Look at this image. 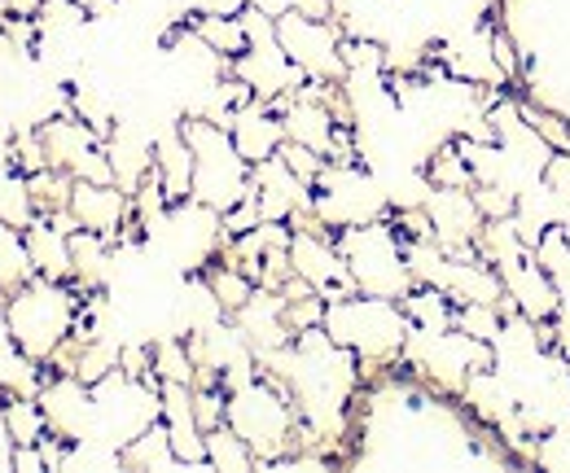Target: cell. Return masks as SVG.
Wrapping results in <instances>:
<instances>
[{
    "instance_id": "cell-1",
    "label": "cell",
    "mask_w": 570,
    "mask_h": 473,
    "mask_svg": "<svg viewBox=\"0 0 570 473\" xmlns=\"http://www.w3.org/2000/svg\"><path fill=\"white\" fill-rule=\"evenodd\" d=\"M259 373L277 377L298 407V447H321L334 461H343L334 447L352 434V407H356L364 382L360 359L325 334V325L303 329L294 338L259 355Z\"/></svg>"
},
{
    "instance_id": "cell-2",
    "label": "cell",
    "mask_w": 570,
    "mask_h": 473,
    "mask_svg": "<svg viewBox=\"0 0 570 473\" xmlns=\"http://www.w3.org/2000/svg\"><path fill=\"white\" fill-rule=\"evenodd\" d=\"M325 334L338 346H347L364 368V382H373L377 373L404 368V342L413 334V321L400 298L356 289L325 307Z\"/></svg>"
},
{
    "instance_id": "cell-3",
    "label": "cell",
    "mask_w": 570,
    "mask_h": 473,
    "mask_svg": "<svg viewBox=\"0 0 570 473\" xmlns=\"http://www.w3.org/2000/svg\"><path fill=\"white\" fill-rule=\"evenodd\" d=\"M224 421L250 443V452L259 456V470H277L289 452H298V407L289 400L277 377L255 373L242 386L228 391Z\"/></svg>"
},
{
    "instance_id": "cell-4",
    "label": "cell",
    "mask_w": 570,
    "mask_h": 473,
    "mask_svg": "<svg viewBox=\"0 0 570 473\" xmlns=\"http://www.w3.org/2000/svg\"><path fill=\"white\" fill-rule=\"evenodd\" d=\"M9 312V329L22 355H31L36 364H49L67 342H71L79 312H83V294L71 280H49V276H31L22 289H13L4 298Z\"/></svg>"
},
{
    "instance_id": "cell-5",
    "label": "cell",
    "mask_w": 570,
    "mask_h": 473,
    "mask_svg": "<svg viewBox=\"0 0 570 473\" xmlns=\"http://www.w3.org/2000/svg\"><path fill=\"white\" fill-rule=\"evenodd\" d=\"M352 280L360 294H382V298H404L417 280L409 268V250H404V233L395 228L391 215L368 219V224H352L334 233Z\"/></svg>"
},
{
    "instance_id": "cell-6",
    "label": "cell",
    "mask_w": 570,
    "mask_h": 473,
    "mask_svg": "<svg viewBox=\"0 0 570 473\" xmlns=\"http://www.w3.org/2000/svg\"><path fill=\"white\" fill-rule=\"evenodd\" d=\"M404 368H413L417 382H426L439 395H456L465 391V382L483 368H497V346L492 342L470 338L465 329H417L404 342Z\"/></svg>"
},
{
    "instance_id": "cell-7",
    "label": "cell",
    "mask_w": 570,
    "mask_h": 473,
    "mask_svg": "<svg viewBox=\"0 0 570 473\" xmlns=\"http://www.w3.org/2000/svg\"><path fill=\"white\" fill-rule=\"evenodd\" d=\"M180 128H185L189 149H194V203L224 215L242 198H250V171L255 167L233 145V132L215 119H203V115H189Z\"/></svg>"
},
{
    "instance_id": "cell-8",
    "label": "cell",
    "mask_w": 570,
    "mask_h": 473,
    "mask_svg": "<svg viewBox=\"0 0 570 473\" xmlns=\"http://www.w3.org/2000/svg\"><path fill=\"white\" fill-rule=\"evenodd\" d=\"M312 210L321 215L325 228H352L391 215V194L386 185L364 171L360 162H325V171L312 185Z\"/></svg>"
},
{
    "instance_id": "cell-9",
    "label": "cell",
    "mask_w": 570,
    "mask_h": 473,
    "mask_svg": "<svg viewBox=\"0 0 570 473\" xmlns=\"http://www.w3.org/2000/svg\"><path fill=\"white\" fill-rule=\"evenodd\" d=\"M277 40L289 53V62L316 83H343L347 62H343V40L347 31L338 27V18H307L298 9L277 13Z\"/></svg>"
},
{
    "instance_id": "cell-10",
    "label": "cell",
    "mask_w": 570,
    "mask_h": 473,
    "mask_svg": "<svg viewBox=\"0 0 570 473\" xmlns=\"http://www.w3.org/2000/svg\"><path fill=\"white\" fill-rule=\"evenodd\" d=\"M289 268H294V276H303L325 303L356 294L352 268H347V259H343V250L334 242V228H325V224L294 228V237H289Z\"/></svg>"
},
{
    "instance_id": "cell-11",
    "label": "cell",
    "mask_w": 570,
    "mask_h": 473,
    "mask_svg": "<svg viewBox=\"0 0 570 473\" xmlns=\"http://www.w3.org/2000/svg\"><path fill=\"white\" fill-rule=\"evenodd\" d=\"M40 407L49 416V430L67 443H83V438H97V400H92V386L79 382L75 373H53L45 377L40 386Z\"/></svg>"
},
{
    "instance_id": "cell-12",
    "label": "cell",
    "mask_w": 570,
    "mask_h": 473,
    "mask_svg": "<svg viewBox=\"0 0 570 473\" xmlns=\"http://www.w3.org/2000/svg\"><path fill=\"white\" fill-rule=\"evenodd\" d=\"M426 215L434 224V242L448 255H465L479 250V233H483V210L474 203V189H452V185H430L426 194Z\"/></svg>"
},
{
    "instance_id": "cell-13",
    "label": "cell",
    "mask_w": 570,
    "mask_h": 473,
    "mask_svg": "<svg viewBox=\"0 0 570 473\" xmlns=\"http://www.w3.org/2000/svg\"><path fill=\"white\" fill-rule=\"evenodd\" d=\"M500 280H504V298H509V312H522L527 321L535 325H553L558 312H562V289L549 272L540 268L535 255L500 268Z\"/></svg>"
},
{
    "instance_id": "cell-14",
    "label": "cell",
    "mask_w": 570,
    "mask_h": 473,
    "mask_svg": "<svg viewBox=\"0 0 570 473\" xmlns=\"http://www.w3.org/2000/svg\"><path fill=\"white\" fill-rule=\"evenodd\" d=\"M250 194H255V203L264 210V219L289 224L294 215L312 210V185L285 162L282 154L255 162V171H250Z\"/></svg>"
},
{
    "instance_id": "cell-15",
    "label": "cell",
    "mask_w": 570,
    "mask_h": 473,
    "mask_svg": "<svg viewBox=\"0 0 570 473\" xmlns=\"http://www.w3.org/2000/svg\"><path fill=\"white\" fill-rule=\"evenodd\" d=\"M71 215L79 228H88V233H101V237H110V242H119V233L137 219L132 215V194L124 189V185H115V180H75L71 189Z\"/></svg>"
},
{
    "instance_id": "cell-16",
    "label": "cell",
    "mask_w": 570,
    "mask_h": 473,
    "mask_svg": "<svg viewBox=\"0 0 570 473\" xmlns=\"http://www.w3.org/2000/svg\"><path fill=\"white\" fill-rule=\"evenodd\" d=\"M163 425L185 470H212L207 465V430L194 412V386L189 382H163Z\"/></svg>"
},
{
    "instance_id": "cell-17",
    "label": "cell",
    "mask_w": 570,
    "mask_h": 473,
    "mask_svg": "<svg viewBox=\"0 0 570 473\" xmlns=\"http://www.w3.org/2000/svg\"><path fill=\"white\" fill-rule=\"evenodd\" d=\"M228 321L242 329V338L255 346V355H268V351H277V346L294 338V329L285 321V294L282 289H268V285H259L250 294V303L242 312H233Z\"/></svg>"
},
{
    "instance_id": "cell-18",
    "label": "cell",
    "mask_w": 570,
    "mask_h": 473,
    "mask_svg": "<svg viewBox=\"0 0 570 473\" xmlns=\"http://www.w3.org/2000/svg\"><path fill=\"white\" fill-rule=\"evenodd\" d=\"M224 128L233 132V145L242 149V158H246L250 167L264 162V158H273V154L285 145L282 115H277L268 101H259V97H250L246 106H237V110L228 115Z\"/></svg>"
},
{
    "instance_id": "cell-19",
    "label": "cell",
    "mask_w": 570,
    "mask_h": 473,
    "mask_svg": "<svg viewBox=\"0 0 570 473\" xmlns=\"http://www.w3.org/2000/svg\"><path fill=\"white\" fill-rule=\"evenodd\" d=\"M154 176L171 206L194 203V149L180 124H167L154 136Z\"/></svg>"
},
{
    "instance_id": "cell-20",
    "label": "cell",
    "mask_w": 570,
    "mask_h": 473,
    "mask_svg": "<svg viewBox=\"0 0 570 473\" xmlns=\"http://www.w3.org/2000/svg\"><path fill=\"white\" fill-rule=\"evenodd\" d=\"M27 255L36 264V276H49V280H71V233L62 224H53L49 215H36L27 228Z\"/></svg>"
},
{
    "instance_id": "cell-21",
    "label": "cell",
    "mask_w": 570,
    "mask_h": 473,
    "mask_svg": "<svg viewBox=\"0 0 570 473\" xmlns=\"http://www.w3.org/2000/svg\"><path fill=\"white\" fill-rule=\"evenodd\" d=\"M115 272V242L101 237V233H88V228H75L71 233V285L79 294H92V289H106Z\"/></svg>"
},
{
    "instance_id": "cell-22",
    "label": "cell",
    "mask_w": 570,
    "mask_h": 473,
    "mask_svg": "<svg viewBox=\"0 0 570 473\" xmlns=\"http://www.w3.org/2000/svg\"><path fill=\"white\" fill-rule=\"evenodd\" d=\"M124 470H137V473H171V470H185L180 465V456H176V447H171V438H167V425H163V416L141 430L124 452Z\"/></svg>"
},
{
    "instance_id": "cell-23",
    "label": "cell",
    "mask_w": 570,
    "mask_h": 473,
    "mask_svg": "<svg viewBox=\"0 0 570 473\" xmlns=\"http://www.w3.org/2000/svg\"><path fill=\"white\" fill-rule=\"evenodd\" d=\"M189 27L198 31V40L219 53V58H237V53H246V27H242V9L237 13H219V9H203V13H194L189 18Z\"/></svg>"
},
{
    "instance_id": "cell-24",
    "label": "cell",
    "mask_w": 570,
    "mask_h": 473,
    "mask_svg": "<svg viewBox=\"0 0 570 473\" xmlns=\"http://www.w3.org/2000/svg\"><path fill=\"white\" fill-rule=\"evenodd\" d=\"M31 276H36V264H31V255H27L22 228L9 224V219H0V303H4L13 289H22Z\"/></svg>"
},
{
    "instance_id": "cell-25",
    "label": "cell",
    "mask_w": 570,
    "mask_h": 473,
    "mask_svg": "<svg viewBox=\"0 0 570 473\" xmlns=\"http://www.w3.org/2000/svg\"><path fill=\"white\" fill-rule=\"evenodd\" d=\"M207 465H212L215 473H250V470H259V456H255L250 443L224 421V425L207 430Z\"/></svg>"
},
{
    "instance_id": "cell-26",
    "label": "cell",
    "mask_w": 570,
    "mask_h": 473,
    "mask_svg": "<svg viewBox=\"0 0 570 473\" xmlns=\"http://www.w3.org/2000/svg\"><path fill=\"white\" fill-rule=\"evenodd\" d=\"M400 303L417 329H452L456 325V303L434 285H413Z\"/></svg>"
},
{
    "instance_id": "cell-27",
    "label": "cell",
    "mask_w": 570,
    "mask_h": 473,
    "mask_svg": "<svg viewBox=\"0 0 570 473\" xmlns=\"http://www.w3.org/2000/svg\"><path fill=\"white\" fill-rule=\"evenodd\" d=\"M422 176H426V185L474 189V176H470V162H465V154H461V140H456V136H448V140H439V145L430 149Z\"/></svg>"
},
{
    "instance_id": "cell-28",
    "label": "cell",
    "mask_w": 570,
    "mask_h": 473,
    "mask_svg": "<svg viewBox=\"0 0 570 473\" xmlns=\"http://www.w3.org/2000/svg\"><path fill=\"white\" fill-rule=\"evenodd\" d=\"M207 276V285H212L215 303L233 316V312H242L246 303H250V294L259 289V280L255 276H246L242 268H233V264H224V259H212V268L203 272Z\"/></svg>"
},
{
    "instance_id": "cell-29",
    "label": "cell",
    "mask_w": 570,
    "mask_h": 473,
    "mask_svg": "<svg viewBox=\"0 0 570 473\" xmlns=\"http://www.w3.org/2000/svg\"><path fill=\"white\" fill-rule=\"evenodd\" d=\"M149 346H154V377H158V382H189V386H194L198 364H194V355H189V338L163 334V338H154Z\"/></svg>"
},
{
    "instance_id": "cell-30",
    "label": "cell",
    "mask_w": 570,
    "mask_h": 473,
    "mask_svg": "<svg viewBox=\"0 0 570 473\" xmlns=\"http://www.w3.org/2000/svg\"><path fill=\"white\" fill-rule=\"evenodd\" d=\"M4 404V421H9V434L13 443H40L49 434V416L36 395H0Z\"/></svg>"
},
{
    "instance_id": "cell-31",
    "label": "cell",
    "mask_w": 570,
    "mask_h": 473,
    "mask_svg": "<svg viewBox=\"0 0 570 473\" xmlns=\"http://www.w3.org/2000/svg\"><path fill=\"white\" fill-rule=\"evenodd\" d=\"M27 189H31L36 215H58V210L71 206L75 176L58 171V167H45V171H31V176H27Z\"/></svg>"
},
{
    "instance_id": "cell-32",
    "label": "cell",
    "mask_w": 570,
    "mask_h": 473,
    "mask_svg": "<svg viewBox=\"0 0 570 473\" xmlns=\"http://www.w3.org/2000/svg\"><path fill=\"white\" fill-rule=\"evenodd\" d=\"M456 329H465L470 338H479V342H497L500 329H504V307H492V303H461V307H456Z\"/></svg>"
},
{
    "instance_id": "cell-33",
    "label": "cell",
    "mask_w": 570,
    "mask_h": 473,
    "mask_svg": "<svg viewBox=\"0 0 570 473\" xmlns=\"http://www.w3.org/2000/svg\"><path fill=\"white\" fill-rule=\"evenodd\" d=\"M224 407H228V391L224 386H194V412H198L203 430L224 425Z\"/></svg>"
},
{
    "instance_id": "cell-34",
    "label": "cell",
    "mask_w": 570,
    "mask_h": 473,
    "mask_svg": "<svg viewBox=\"0 0 570 473\" xmlns=\"http://www.w3.org/2000/svg\"><path fill=\"white\" fill-rule=\"evenodd\" d=\"M474 203L483 210V219H504L518 210V198L504 185H474Z\"/></svg>"
},
{
    "instance_id": "cell-35",
    "label": "cell",
    "mask_w": 570,
    "mask_h": 473,
    "mask_svg": "<svg viewBox=\"0 0 570 473\" xmlns=\"http://www.w3.org/2000/svg\"><path fill=\"white\" fill-rule=\"evenodd\" d=\"M544 185L570 206V149H558V154L549 158V167H544Z\"/></svg>"
},
{
    "instance_id": "cell-36",
    "label": "cell",
    "mask_w": 570,
    "mask_h": 473,
    "mask_svg": "<svg viewBox=\"0 0 570 473\" xmlns=\"http://www.w3.org/2000/svg\"><path fill=\"white\" fill-rule=\"evenodd\" d=\"M49 461L40 452V443H13V473H45Z\"/></svg>"
},
{
    "instance_id": "cell-37",
    "label": "cell",
    "mask_w": 570,
    "mask_h": 473,
    "mask_svg": "<svg viewBox=\"0 0 570 473\" xmlns=\"http://www.w3.org/2000/svg\"><path fill=\"white\" fill-rule=\"evenodd\" d=\"M0 461H9V470H13V434L4 421V404H0Z\"/></svg>"
},
{
    "instance_id": "cell-38",
    "label": "cell",
    "mask_w": 570,
    "mask_h": 473,
    "mask_svg": "<svg viewBox=\"0 0 570 473\" xmlns=\"http://www.w3.org/2000/svg\"><path fill=\"white\" fill-rule=\"evenodd\" d=\"M75 4H79L88 18H106V13L115 9V0H75Z\"/></svg>"
},
{
    "instance_id": "cell-39",
    "label": "cell",
    "mask_w": 570,
    "mask_h": 473,
    "mask_svg": "<svg viewBox=\"0 0 570 473\" xmlns=\"http://www.w3.org/2000/svg\"><path fill=\"white\" fill-rule=\"evenodd\" d=\"M18 342H13V329H9V312H4V303H0V355L4 351H13Z\"/></svg>"
},
{
    "instance_id": "cell-40",
    "label": "cell",
    "mask_w": 570,
    "mask_h": 473,
    "mask_svg": "<svg viewBox=\"0 0 570 473\" xmlns=\"http://www.w3.org/2000/svg\"><path fill=\"white\" fill-rule=\"evenodd\" d=\"M558 228L567 233V242H570V210H567V215H562V224H558Z\"/></svg>"
}]
</instances>
